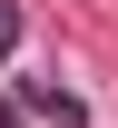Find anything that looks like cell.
<instances>
[{
    "instance_id": "obj_1",
    "label": "cell",
    "mask_w": 118,
    "mask_h": 128,
    "mask_svg": "<svg viewBox=\"0 0 118 128\" xmlns=\"http://www.w3.org/2000/svg\"><path fill=\"white\" fill-rule=\"evenodd\" d=\"M10 40H20V10H10V0H0V49H10Z\"/></svg>"
},
{
    "instance_id": "obj_2",
    "label": "cell",
    "mask_w": 118,
    "mask_h": 128,
    "mask_svg": "<svg viewBox=\"0 0 118 128\" xmlns=\"http://www.w3.org/2000/svg\"><path fill=\"white\" fill-rule=\"evenodd\" d=\"M0 128H20V108H10V98H0Z\"/></svg>"
}]
</instances>
